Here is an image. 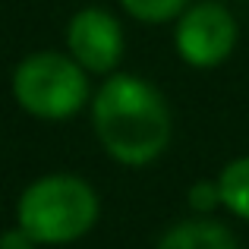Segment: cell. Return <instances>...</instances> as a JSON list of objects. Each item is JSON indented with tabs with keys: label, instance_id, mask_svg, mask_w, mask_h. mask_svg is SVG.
I'll use <instances>...</instances> for the list:
<instances>
[{
	"label": "cell",
	"instance_id": "6da1fadb",
	"mask_svg": "<svg viewBox=\"0 0 249 249\" xmlns=\"http://www.w3.org/2000/svg\"><path fill=\"white\" fill-rule=\"evenodd\" d=\"M89 120L101 152L126 170L152 167L174 142V110L164 91L126 70L104 76L91 91Z\"/></svg>",
	"mask_w": 249,
	"mask_h": 249
},
{
	"label": "cell",
	"instance_id": "7a4b0ae2",
	"mask_svg": "<svg viewBox=\"0 0 249 249\" xmlns=\"http://www.w3.org/2000/svg\"><path fill=\"white\" fill-rule=\"evenodd\" d=\"M101 221V193L73 170H51L29 180L16 196L13 224L41 249H67L89 237Z\"/></svg>",
	"mask_w": 249,
	"mask_h": 249
},
{
	"label": "cell",
	"instance_id": "3957f363",
	"mask_svg": "<svg viewBox=\"0 0 249 249\" xmlns=\"http://www.w3.org/2000/svg\"><path fill=\"white\" fill-rule=\"evenodd\" d=\"M10 95L32 120L63 123L89 107L91 76L67 51H32L13 67Z\"/></svg>",
	"mask_w": 249,
	"mask_h": 249
},
{
	"label": "cell",
	"instance_id": "277c9868",
	"mask_svg": "<svg viewBox=\"0 0 249 249\" xmlns=\"http://www.w3.org/2000/svg\"><path fill=\"white\" fill-rule=\"evenodd\" d=\"M240 41V22L221 0H193L174 22V51L193 70H218Z\"/></svg>",
	"mask_w": 249,
	"mask_h": 249
},
{
	"label": "cell",
	"instance_id": "5b68a950",
	"mask_svg": "<svg viewBox=\"0 0 249 249\" xmlns=\"http://www.w3.org/2000/svg\"><path fill=\"white\" fill-rule=\"evenodd\" d=\"M67 54L85 70L89 76H110L120 70L123 54H126V29L123 22L104 6H79L70 16L67 32H63Z\"/></svg>",
	"mask_w": 249,
	"mask_h": 249
},
{
	"label": "cell",
	"instance_id": "8992f818",
	"mask_svg": "<svg viewBox=\"0 0 249 249\" xmlns=\"http://www.w3.org/2000/svg\"><path fill=\"white\" fill-rule=\"evenodd\" d=\"M152 249H243V246L224 221L189 214V218H180L170 227H164Z\"/></svg>",
	"mask_w": 249,
	"mask_h": 249
},
{
	"label": "cell",
	"instance_id": "52a82bcc",
	"mask_svg": "<svg viewBox=\"0 0 249 249\" xmlns=\"http://www.w3.org/2000/svg\"><path fill=\"white\" fill-rule=\"evenodd\" d=\"M214 180L221 189V212L249 224V155L231 158L218 170Z\"/></svg>",
	"mask_w": 249,
	"mask_h": 249
},
{
	"label": "cell",
	"instance_id": "ba28073f",
	"mask_svg": "<svg viewBox=\"0 0 249 249\" xmlns=\"http://www.w3.org/2000/svg\"><path fill=\"white\" fill-rule=\"evenodd\" d=\"M193 0H117L129 19L142 25H174Z\"/></svg>",
	"mask_w": 249,
	"mask_h": 249
},
{
	"label": "cell",
	"instance_id": "9c48e42d",
	"mask_svg": "<svg viewBox=\"0 0 249 249\" xmlns=\"http://www.w3.org/2000/svg\"><path fill=\"white\" fill-rule=\"evenodd\" d=\"M186 208L189 214H199V218H214L221 212V189L214 177L205 180H193L186 189Z\"/></svg>",
	"mask_w": 249,
	"mask_h": 249
},
{
	"label": "cell",
	"instance_id": "30bf717a",
	"mask_svg": "<svg viewBox=\"0 0 249 249\" xmlns=\"http://www.w3.org/2000/svg\"><path fill=\"white\" fill-rule=\"evenodd\" d=\"M0 249H41L19 224H10L0 231Z\"/></svg>",
	"mask_w": 249,
	"mask_h": 249
}]
</instances>
